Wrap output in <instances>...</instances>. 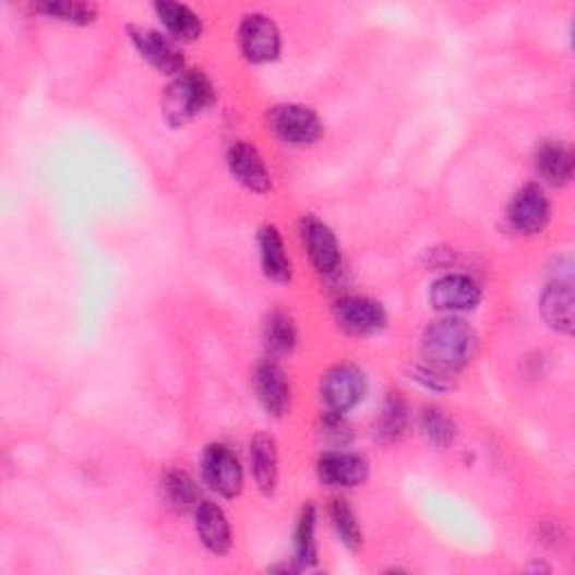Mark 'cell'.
Instances as JSON below:
<instances>
[{
    "label": "cell",
    "instance_id": "10",
    "mask_svg": "<svg viewBox=\"0 0 575 575\" xmlns=\"http://www.w3.org/2000/svg\"><path fill=\"white\" fill-rule=\"evenodd\" d=\"M318 475L331 488H358L369 477V464L360 454L331 450L318 462Z\"/></svg>",
    "mask_w": 575,
    "mask_h": 575
},
{
    "label": "cell",
    "instance_id": "12",
    "mask_svg": "<svg viewBox=\"0 0 575 575\" xmlns=\"http://www.w3.org/2000/svg\"><path fill=\"white\" fill-rule=\"evenodd\" d=\"M481 299V288L466 275H447L434 281L430 290V303L441 313L472 311Z\"/></svg>",
    "mask_w": 575,
    "mask_h": 575
},
{
    "label": "cell",
    "instance_id": "15",
    "mask_svg": "<svg viewBox=\"0 0 575 575\" xmlns=\"http://www.w3.org/2000/svg\"><path fill=\"white\" fill-rule=\"evenodd\" d=\"M194 513L203 547L214 555H225L229 547H232V530H229L225 513L212 502H199Z\"/></svg>",
    "mask_w": 575,
    "mask_h": 575
},
{
    "label": "cell",
    "instance_id": "16",
    "mask_svg": "<svg viewBox=\"0 0 575 575\" xmlns=\"http://www.w3.org/2000/svg\"><path fill=\"white\" fill-rule=\"evenodd\" d=\"M259 250H261V267L267 279L277 284H286L292 277V265L286 254L284 239L275 225H265L259 232Z\"/></svg>",
    "mask_w": 575,
    "mask_h": 575
},
{
    "label": "cell",
    "instance_id": "6",
    "mask_svg": "<svg viewBox=\"0 0 575 575\" xmlns=\"http://www.w3.org/2000/svg\"><path fill=\"white\" fill-rule=\"evenodd\" d=\"M551 218V205L538 184H526L508 205V223L519 235H538Z\"/></svg>",
    "mask_w": 575,
    "mask_h": 575
},
{
    "label": "cell",
    "instance_id": "25",
    "mask_svg": "<svg viewBox=\"0 0 575 575\" xmlns=\"http://www.w3.org/2000/svg\"><path fill=\"white\" fill-rule=\"evenodd\" d=\"M34 12L46 14L63 23H72V25H88L97 16L95 5L74 3V0H46V3L34 5Z\"/></svg>",
    "mask_w": 575,
    "mask_h": 575
},
{
    "label": "cell",
    "instance_id": "3",
    "mask_svg": "<svg viewBox=\"0 0 575 575\" xmlns=\"http://www.w3.org/2000/svg\"><path fill=\"white\" fill-rule=\"evenodd\" d=\"M203 477L207 486L225 500H235L243 490V468L227 445L214 443L203 454Z\"/></svg>",
    "mask_w": 575,
    "mask_h": 575
},
{
    "label": "cell",
    "instance_id": "11",
    "mask_svg": "<svg viewBox=\"0 0 575 575\" xmlns=\"http://www.w3.org/2000/svg\"><path fill=\"white\" fill-rule=\"evenodd\" d=\"M227 167L245 189L254 194H265L273 187L271 171H267L261 153L250 142H235L227 151Z\"/></svg>",
    "mask_w": 575,
    "mask_h": 575
},
{
    "label": "cell",
    "instance_id": "9",
    "mask_svg": "<svg viewBox=\"0 0 575 575\" xmlns=\"http://www.w3.org/2000/svg\"><path fill=\"white\" fill-rule=\"evenodd\" d=\"M252 382H254L256 398L267 414L284 416L290 409V398H292L290 382L275 360H263L254 369Z\"/></svg>",
    "mask_w": 575,
    "mask_h": 575
},
{
    "label": "cell",
    "instance_id": "2",
    "mask_svg": "<svg viewBox=\"0 0 575 575\" xmlns=\"http://www.w3.org/2000/svg\"><path fill=\"white\" fill-rule=\"evenodd\" d=\"M214 97H216L214 86L205 76V72L201 70L182 72L165 91L163 97L165 120L173 129H180L194 118H199V115L214 101Z\"/></svg>",
    "mask_w": 575,
    "mask_h": 575
},
{
    "label": "cell",
    "instance_id": "26",
    "mask_svg": "<svg viewBox=\"0 0 575 575\" xmlns=\"http://www.w3.org/2000/svg\"><path fill=\"white\" fill-rule=\"evenodd\" d=\"M420 430H423L426 439L436 447H447L456 439L454 420L441 407H428L423 411V416H420Z\"/></svg>",
    "mask_w": 575,
    "mask_h": 575
},
{
    "label": "cell",
    "instance_id": "13",
    "mask_svg": "<svg viewBox=\"0 0 575 575\" xmlns=\"http://www.w3.org/2000/svg\"><path fill=\"white\" fill-rule=\"evenodd\" d=\"M131 41L135 50L146 59L153 68L165 72V74H180L184 68V59L180 50L156 29L146 27H129Z\"/></svg>",
    "mask_w": 575,
    "mask_h": 575
},
{
    "label": "cell",
    "instance_id": "27",
    "mask_svg": "<svg viewBox=\"0 0 575 575\" xmlns=\"http://www.w3.org/2000/svg\"><path fill=\"white\" fill-rule=\"evenodd\" d=\"M331 519H333V526L339 535V540L342 544L356 551L362 547V528H360V522L354 513V508L347 504V502H342V500H335L331 504Z\"/></svg>",
    "mask_w": 575,
    "mask_h": 575
},
{
    "label": "cell",
    "instance_id": "20",
    "mask_svg": "<svg viewBox=\"0 0 575 575\" xmlns=\"http://www.w3.org/2000/svg\"><path fill=\"white\" fill-rule=\"evenodd\" d=\"M156 10L160 23L167 27L173 38H180V41H196V38L203 34V21L201 16L182 5V3H171V0H163V3L153 5Z\"/></svg>",
    "mask_w": 575,
    "mask_h": 575
},
{
    "label": "cell",
    "instance_id": "19",
    "mask_svg": "<svg viewBox=\"0 0 575 575\" xmlns=\"http://www.w3.org/2000/svg\"><path fill=\"white\" fill-rule=\"evenodd\" d=\"M540 311L542 318L547 320V324L564 335L573 333V290H571V281H555L551 284L544 295H542V303H540Z\"/></svg>",
    "mask_w": 575,
    "mask_h": 575
},
{
    "label": "cell",
    "instance_id": "22",
    "mask_svg": "<svg viewBox=\"0 0 575 575\" xmlns=\"http://www.w3.org/2000/svg\"><path fill=\"white\" fill-rule=\"evenodd\" d=\"M315 526H318V515L315 506L306 504L297 530H295V560L301 568H309L318 562V542H315Z\"/></svg>",
    "mask_w": 575,
    "mask_h": 575
},
{
    "label": "cell",
    "instance_id": "21",
    "mask_svg": "<svg viewBox=\"0 0 575 575\" xmlns=\"http://www.w3.org/2000/svg\"><path fill=\"white\" fill-rule=\"evenodd\" d=\"M160 496L163 504L178 515H184L199 506V488L194 479L180 470H169L160 479Z\"/></svg>",
    "mask_w": 575,
    "mask_h": 575
},
{
    "label": "cell",
    "instance_id": "24",
    "mask_svg": "<svg viewBox=\"0 0 575 575\" xmlns=\"http://www.w3.org/2000/svg\"><path fill=\"white\" fill-rule=\"evenodd\" d=\"M263 342H265L267 354H271L273 358L292 354L295 344H297V331H295L292 320L284 313H273L265 322Z\"/></svg>",
    "mask_w": 575,
    "mask_h": 575
},
{
    "label": "cell",
    "instance_id": "7",
    "mask_svg": "<svg viewBox=\"0 0 575 575\" xmlns=\"http://www.w3.org/2000/svg\"><path fill=\"white\" fill-rule=\"evenodd\" d=\"M364 394V378L354 367H335L322 380V403L328 414H347L354 409Z\"/></svg>",
    "mask_w": 575,
    "mask_h": 575
},
{
    "label": "cell",
    "instance_id": "14",
    "mask_svg": "<svg viewBox=\"0 0 575 575\" xmlns=\"http://www.w3.org/2000/svg\"><path fill=\"white\" fill-rule=\"evenodd\" d=\"M301 237H303L306 250H309L311 263L318 267V271L324 275L333 273L339 265V245H337L335 235L331 232V227L309 216V218H303Z\"/></svg>",
    "mask_w": 575,
    "mask_h": 575
},
{
    "label": "cell",
    "instance_id": "17",
    "mask_svg": "<svg viewBox=\"0 0 575 575\" xmlns=\"http://www.w3.org/2000/svg\"><path fill=\"white\" fill-rule=\"evenodd\" d=\"M250 466L259 490L265 494L275 492L279 479V454L273 436L267 434L254 436V441L250 443Z\"/></svg>",
    "mask_w": 575,
    "mask_h": 575
},
{
    "label": "cell",
    "instance_id": "23",
    "mask_svg": "<svg viewBox=\"0 0 575 575\" xmlns=\"http://www.w3.org/2000/svg\"><path fill=\"white\" fill-rule=\"evenodd\" d=\"M405 428H407V403L398 392L390 394L375 423V439L385 445L394 443L403 436Z\"/></svg>",
    "mask_w": 575,
    "mask_h": 575
},
{
    "label": "cell",
    "instance_id": "5",
    "mask_svg": "<svg viewBox=\"0 0 575 575\" xmlns=\"http://www.w3.org/2000/svg\"><path fill=\"white\" fill-rule=\"evenodd\" d=\"M241 50L252 63H271L281 52V34L265 14H248L239 29Z\"/></svg>",
    "mask_w": 575,
    "mask_h": 575
},
{
    "label": "cell",
    "instance_id": "8",
    "mask_svg": "<svg viewBox=\"0 0 575 575\" xmlns=\"http://www.w3.org/2000/svg\"><path fill=\"white\" fill-rule=\"evenodd\" d=\"M335 322L354 335H369L387 324L385 309L367 297H344L335 303Z\"/></svg>",
    "mask_w": 575,
    "mask_h": 575
},
{
    "label": "cell",
    "instance_id": "4",
    "mask_svg": "<svg viewBox=\"0 0 575 575\" xmlns=\"http://www.w3.org/2000/svg\"><path fill=\"white\" fill-rule=\"evenodd\" d=\"M271 129L284 142L295 144V146H306V144L318 142L324 131L318 112L306 106H299V104L275 106L271 112Z\"/></svg>",
    "mask_w": 575,
    "mask_h": 575
},
{
    "label": "cell",
    "instance_id": "1",
    "mask_svg": "<svg viewBox=\"0 0 575 575\" xmlns=\"http://www.w3.org/2000/svg\"><path fill=\"white\" fill-rule=\"evenodd\" d=\"M477 342V333L470 324L458 318H441L426 328L420 351L428 367L450 375L472 362Z\"/></svg>",
    "mask_w": 575,
    "mask_h": 575
},
{
    "label": "cell",
    "instance_id": "18",
    "mask_svg": "<svg viewBox=\"0 0 575 575\" xmlns=\"http://www.w3.org/2000/svg\"><path fill=\"white\" fill-rule=\"evenodd\" d=\"M535 167L551 184H566L573 176V153L564 142L547 140L535 151Z\"/></svg>",
    "mask_w": 575,
    "mask_h": 575
},
{
    "label": "cell",
    "instance_id": "28",
    "mask_svg": "<svg viewBox=\"0 0 575 575\" xmlns=\"http://www.w3.org/2000/svg\"><path fill=\"white\" fill-rule=\"evenodd\" d=\"M320 436L333 450H344L351 441V430H349L347 423H344V418L339 414H328L324 418V426H322Z\"/></svg>",
    "mask_w": 575,
    "mask_h": 575
}]
</instances>
